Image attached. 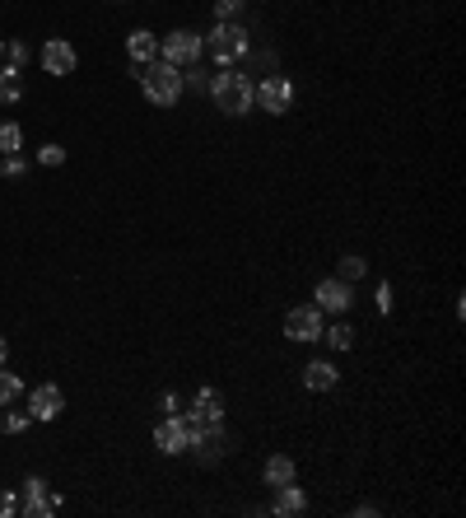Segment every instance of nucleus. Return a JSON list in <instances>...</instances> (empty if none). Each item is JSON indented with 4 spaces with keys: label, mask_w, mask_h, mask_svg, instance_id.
Here are the masks:
<instances>
[{
    "label": "nucleus",
    "mask_w": 466,
    "mask_h": 518,
    "mask_svg": "<svg viewBox=\"0 0 466 518\" xmlns=\"http://www.w3.org/2000/svg\"><path fill=\"white\" fill-rule=\"evenodd\" d=\"M238 5H242V0H215V14H219V19H233Z\"/></svg>",
    "instance_id": "obj_26"
},
{
    "label": "nucleus",
    "mask_w": 466,
    "mask_h": 518,
    "mask_svg": "<svg viewBox=\"0 0 466 518\" xmlns=\"http://www.w3.org/2000/svg\"><path fill=\"white\" fill-rule=\"evenodd\" d=\"M10 513H19V500L10 495V490H0V518H10Z\"/></svg>",
    "instance_id": "obj_27"
},
{
    "label": "nucleus",
    "mask_w": 466,
    "mask_h": 518,
    "mask_svg": "<svg viewBox=\"0 0 466 518\" xmlns=\"http://www.w3.org/2000/svg\"><path fill=\"white\" fill-rule=\"evenodd\" d=\"M23 393V384H19V374H5V369H0V406H5V402H14Z\"/></svg>",
    "instance_id": "obj_21"
},
{
    "label": "nucleus",
    "mask_w": 466,
    "mask_h": 518,
    "mask_svg": "<svg viewBox=\"0 0 466 518\" xmlns=\"http://www.w3.org/2000/svg\"><path fill=\"white\" fill-rule=\"evenodd\" d=\"M61 412H66V393L57 384H38L33 397H29V416L33 421H57Z\"/></svg>",
    "instance_id": "obj_8"
},
{
    "label": "nucleus",
    "mask_w": 466,
    "mask_h": 518,
    "mask_svg": "<svg viewBox=\"0 0 466 518\" xmlns=\"http://www.w3.org/2000/svg\"><path fill=\"white\" fill-rule=\"evenodd\" d=\"M210 94H215V103H219V113H229V117H242V113H252V85L242 75H233V70H219L210 85H206Z\"/></svg>",
    "instance_id": "obj_2"
},
{
    "label": "nucleus",
    "mask_w": 466,
    "mask_h": 518,
    "mask_svg": "<svg viewBox=\"0 0 466 518\" xmlns=\"http://www.w3.org/2000/svg\"><path fill=\"white\" fill-rule=\"evenodd\" d=\"M369 271V262L364 257H341V281H360Z\"/></svg>",
    "instance_id": "obj_22"
},
{
    "label": "nucleus",
    "mask_w": 466,
    "mask_h": 518,
    "mask_svg": "<svg viewBox=\"0 0 466 518\" xmlns=\"http://www.w3.org/2000/svg\"><path fill=\"white\" fill-rule=\"evenodd\" d=\"M38 159L47 163V169H57V163H66V150H61V145H42V150H38Z\"/></svg>",
    "instance_id": "obj_25"
},
{
    "label": "nucleus",
    "mask_w": 466,
    "mask_h": 518,
    "mask_svg": "<svg viewBox=\"0 0 466 518\" xmlns=\"http://www.w3.org/2000/svg\"><path fill=\"white\" fill-rule=\"evenodd\" d=\"M294 481V462L285 458V453H276V458H266V486H289Z\"/></svg>",
    "instance_id": "obj_16"
},
{
    "label": "nucleus",
    "mask_w": 466,
    "mask_h": 518,
    "mask_svg": "<svg viewBox=\"0 0 466 518\" xmlns=\"http://www.w3.org/2000/svg\"><path fill=\"white\" fill-rule=\"evenodd\" d=\"M131 75H141V89H145V98H150V103H159V107L178 103V98H182V89H187V79H182V75H178V66H169V61L135 66Z\"/></svg>",
    "instance_id": "obj_1"
},
{
    "label": "nucleus",
    "mask_w": 466,
    "mask_h": 518,
    "mask_svg": "<svg viewBox=\"0 0 466 518\" xmlns=\"http://www.w3.org/2000/svg\"><path fill=\"white\" fill-rule=\"evenodd\" d=\"M159 406H163V412H169V416H178V412H182V406H178V397H173V393H163V397H159Z\"/></svg>",
    "instance_id": "obj_30"
},
{
    "label": "nucleus",
    "mask_w": 466,
    "mask_h": 518,
    "mask_svg": "<svg viewBox=\"0 0 466 518\" xmlns=\"http://www.w3.org/2000/svg\"><path fill=\"white\" fill-rule=\"evenodd\" d=\"M154 444H159L163 453H182V449H187V425H182V412H178V416H169V421H159Z\"/></svg>",
    "instance_id": "obj_12"
},
{
    "label": "nucleus",
    "mask_w": 466,
    "mask_h": 518,
    "mask_svg": "<svg viewBox=\"0 0 466 518\" xmlns=\"http://www.w3.org/2000/svg\"><path fill=\"white\" fill-rule=\"evenodd\" d=\"M0 173H14V178H19V173H23V159H19V154H5V169H0Z\"/></svg>",
    "instance_id": "obj_29"
},
{
    "label": "nucleus",
    "mask_w": 466,
    "mask_h": 518,
    "mask_svg": "<svg viewBox=\"0 0 466 518\" xmlns=\"http://www.w3.org/2000/svg\"><path fill=\"white\" fill-rule=\"evenodd\" d=\"M378 313H392V285H378Z\"/></svg>",
    "instance_id": "obj_28"
},
{
    "label": "nucleus",
    "mask_w": 466,
    "mask_h": 518,
    "mask_svg": "<svg viewBox=\"0 0 466 518\" xmlns=\"http://www.w3.org/2000/svg\"><path fill=\"white\" fill-rule=\"evenodd\" d=\"M326 346H332V350H350L354 346V327H345V322H336V327H326Z\"/></svg>",
    "instance_id": "obj_20"
},
{
    "label": "nucleus",
    "mask_w": 466,
    "mask_h": 518,
    "mask_svg": "<svg viewBox=\"0 0 466 518\" xmlns=\"http://www.w3.org/2000/svg\"><path fill=\"white\" fill-rule=\"evenodd\" d=\"M313 299H317V309H326V313H345L354 304V299H350V281H322L313 290Z\"/></svg>",
    "instance_id": "obj_11"
},
{
    "label": "nucleus",
    "mask_w": 466,
    "mask_h": 518,
    "mask_svg": "<svg viewBox=\"0 0 466 518\" xmlns=\"http://www.w3.org/2000/svg\"><path fill=\"white\" fill-rule=\"evenodd\" d=\"M191 416L206 421V425H219V421H224V397H219L215 388H201L196 402H191Z\"/></svg>",
    "instance_id": "obj_13"
},
{
    "label": "nucleus",
    "mask_w": 466,
    "mask_h": 518,
    "mask_svg": "<svg viewBox=\"0 0 466 518\" xmlns=\"http://www.w3.org/2000/svg\"><path fill=\"white\" fill-rule=\"evenodd\" d=\"M201 51H206V38L191 29H173L169 38H159V61H169V66H196Z\"/></svg>",
    "instance_id": "obj_4"
},
{
    "label": "nucleus",
    "mask_w": 466,
    "mask_h": 518,
    "mask_svg": "<svg viewBox=\"0 0 466 518\" xmlns=\"http://www.w3.org/2000/svg\"><path fill=\"white\" fill-rule=\"evenodd\" d=\"M257 107H261V113H289V103H294V85H289V79L285 75H270V79H261V85H257Z\"/></svg>",
    "instance_id": "obj_6"
},
{
    "label": "nucleus",
    "mask_w": 466,
    "mask_h": 518,
    "mask_svg": "<svg viewBox=\"0 0 466 518\" xmlns=\"http://www.w3.org/2000/svg\"><path fill=\"white\" fill-rule=\"evenodd\" d=\"M5 57H10L14 70H23V66H29V47H23V42H10V47H5Z\"/></svg>",
    "instance_id": "obj_24"
},
{
    "label": "nucleus",
    "mask_w": 466,
    "mask_h": 518,
    "mask_svg": "<svg viewBox=\"0 0 466 518\" xmlns=\"http://www.w3.org/2000/svg\"><path fill=\"white\" fill-rule=\"evenodd\" d=\"M126 51H131L135 66H150V61H159V38L145 33V29H135V33L126 38Z\"/></svg>",
    "instance_id": "obj_14"
},
{
    "label": "nucleus",
    "mask_w": 466,
    "mask_h": 518,
    "mask_svg": "<svg viewBox=\"0 0 466 518\" xmlns=\"http://www.w3.org/2000/svg\"><path fill=\"white\" fill-rule=\"evenodd\" d=\"M57 509H61V500L51 495V490H47V481H42V476H29V481H23L19 513H29V518H51Z\"/></svg>",
    "instance_id": "obj_5"
},
{
    "label": "nucleus",
    "mask_w": 466,
    "mask_h": 518,
    "mask_svg": "<svg viewBox=\"0 0 466 518\" xmlns=\"http://www.w3.org/2000/svg\"><path fill=\"white\" fill-rule=\"evenodd\" d=\"M206 47L215 51V61H238V57H248V47H252V38H248V29L242 23H233V19H219L215 23V33L206 38Z\"/></svg>",
    "instance_id": "obj_3"
},
{
    "label": "nucleus",
    "mask_w": 466,
    "mask_h": 518,
    "mask_svg": "<svg viewBox=\"0 0 466 518\" xmlns=\"http://www.w3.org/2000/svg\"><path fill=\"white\" fill-rule=\"evenodd\" d=\"M285 337L289 341H317L322 337V309L308 304V309H289L285 318Z\"/></svg>",
    "instance_id": "obj_7"
},
{
    "label": "nucleus",
    "mask_w": 466,
    "mask_h": 518,
    "mask_svg": "<svg viewBox=\"0 0 466 518\" xmlns=\"http://www.w3.org/2000/svg\"><path fill=\"white\" fill-rule=\"evenodd\" d=\"M187 449H196V458H201V462H219V458L229 453V434L219 430V425H206V430L196 434V439L187 444Z\"/></svg>",
    "instance_id": "obj_10"
},
{
    "label": "nucleus",
    "mask_w": 466,
    "mask_h": 518,
    "mask_svg": "<svg viewBox=\"0 0 466 518\" xmlns=\"http://www.w3.org/2000/svg\"><path fill=\"white\" fill-rule=\"evenodd\" d=\"M23 70H14V66H0V103H19V94H23V79H19Z\"/></svg>",
    "instance_id": "obj_18"
},
{
    "label": "nucleus",
    "mask_w": 466,
    "mask_h": 518,
    "mask_svg": "<svg viewBox=\"0 0 466 518\" xmlns=\"http://www.w3.org/2000/svg\"><path fill=\"white\" fill-rule=\"evenodd\" d=\"M336 378H341L336 365H326V360H313V365L304 369V384H308L313 393H332V388H336Z\"/></svg>",
    "instance_id": "obj_15"
},
{
    "label": "nucleus",
    "mask_w": 466,
    "mask_h": 518,
    "mask_svg": "<svg viewBox=\"0 0 466 518\" xmlns=\"http://www.w3.org/2000/svg\"><path fill=\"white\" fill-rule=\"evenodd\" d=\"M0 57H5V42H0Z\"/></svg>",
    "instance_id": "obj_32"
},
{
    "label": "nucleus",
    "mask_w": 466,
    "mask_h": 518,
    "mask_svg": "<svg viewBox=\"0 0 466 518\" xmlns=\"http://www.w3.org/2000/svg\"><path fill=\"white\" fill-rule=\"evenodd\" d=\"M304 509H308V495H304V490H298L294 481H289V486H280V500H276V513H285V518H289V513H304Z\"/></svg>",
    "instance_id": "obj_17"
},
{
    "label": "nucleus",
    "mask_w": 466,
    "mask_h": 518,
    "mask_svg": "<svg viewBox=\"0 0 466 518\" xmlns=\"http://www.w3.org/2000/svg\"><path fill=\"white\" fill-rule=\"evenodd\" d=\"M0 430H5V434H19V430H29V416H23V412H10V416H0Z\"/></svg>",
    "instance_id": "obj_23"
},
{
    "label": "nucleus",
    "mask_w": 466,
    "mask_h": 518,
    "mask_svg": "<svg viewBox=\"0 0 466 518\" xmlns=\"http://www.w3.org/2000/svg\"><path fill=\"white\" fill-rule=\"evenodd\" d=\"M5 356H10V346H5V337H0V365H5Z\"/></svg>",
    "instance_id": "obj_31"
},
{
    "label": "nucleus",
    "mask_w": 466,
    "mask_h": 518,
    "mask_svg": "<svg viewBox=\"0 0 466 518\" xmlns=\"http://www.w3.org/2000/svg\"><path fill=\"white\" fill-rule=\"evenodd\" d=\"M23 150V131L14 122H0V154H19Z\"/></svg>",
    "instance_id": "obj_19"
},
{
    "label": "nucleus",
    "mask_w": 466,
    "mask_h": 518,
    "mask_svg": "<svg viewBox=\"0 0 466 518\" xmlns=\"http://www.w3.org/2000/svg\"><path fill=\"white\" fill-rule=\"evenodd\" d=\"M79 66V57H75V47L66 42V38H51L47 47H42V70L47 75H70Z\"/></svg>",
    "instance_id": "obj_9"
}]
</instances>
